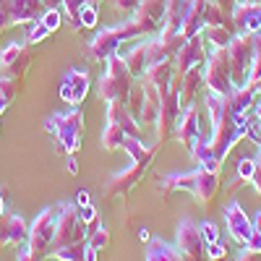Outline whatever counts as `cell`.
Masks as SVG:
<instances>
[{
  "label": "cell",
  "instance_id": "obj_9",
  "mask_svg": "<svg viewBox=\"0 0 261 261\" xmlns=\"http://www.w3.org/2000/svg\"><path fill=\"white\" fill-rule=\"evenodd\" d=\"M165 16H167V0H141L130 18L141 29V37H157L165 27Z\"/></svg>",
  "mask_w": 261,
  "mask_h": 261
},
{
  "label": "cell",
  "instance_id": "obj_55",
  "mask_svg": "<svg viewBox=\"0 0 261 261\" xmlns=\"http://www.w3.org/2000/svg\"><path fill=\"white\" fill-rule=\"evenodd\" d=\"M6 107H8V99H6V97H0V115L6 113Z\"/></svg>",
  "mask_w": 261,
  "mask_h": 261
},
{
  "label": "cell",
  "instance_id": "obj_57",
  "mask_svg": "<svg viewBox=\"0 0 261 261\" xmlns=\"http://www.w3.org/2000/svg\"><path fill=\"white\" fill-rule=\"evenodd\" d=\"M84 3H97V0H84Z\"/></svg>",
  "mask_w": 261,
  "mask_h": 261
},
{
  "label": "cell",
  "instance_id": "obj_43",
  "mask_svg": "<svg viewBox=\"0 0 261 261\" xmlns=\"http://www.w3.org/2000/svg\"><path fill=\"white\" fill-rule=\"evenodd\" d=\"M206 258L209 261H225L227 258V246L225 243H212V246H206Z\"/></svg>",
  "mask_w": 261,
  "mask_h": 261
},
{
  "label": "cell",
  "instance_id": "obj_29",
  "mask_svg": "<svg viewBox=\"0 0 261 261\" xmlns=\"http://www.w3.org/2000/svg\"><path fill=\"white\" fill-rule=\"evenodd\" d=\"M125 65H128V71L134 79H141L149 68V50H146V39L141 42V45H136L134 50H130L125 55Z\"/></svg>",
  "mask_w": 261,
  "mask_h": 261
},
{
  "label": "cell",
  "instance_id": "obj_13",
  "mask_svg": "<svg viewBox=\"0 0 261 261\" xmlns=\"http://www.w3.org/2000/svg\"><path fill=\"white\" fill-rule=\"evenodd\" d=\"M146 167H149V165H144V162H130L125 170H120L118 175H113L110 180H107V186H105V196H107V199H115V196H125V193H130V191L136 188V183H141Z\"/></svg>",
  "mask_w": 261,
  "mask_h": 261
},
{
  "label": "cell",
  "instance_id": "obj_41",
  "mask_svg": "<svg viewBox=\"0 0 261 261\" xmlns=\"http://www.w3.org/2000/svg\"><path fill=\"white\" fill-rule=\"evenodd\" d=\"M79 214H81V220L86 222V227H92V225H97V222H99L97 209H94V204H92V201L81 204V206H79Z\"/></svg>",
  "mask_w": 261,
  "mask_h": 261
},
{
  "label": "cell",
  "instance_id": "obj_28",
  "mask_svg": "<svg viewBox=\"0 0 261 261\" xmlns=\"http://www.w3.org/2000/svg\"><path fill=\"white\" fill-rule=\"evenodd\" d=\"M160 191L167 196L172 191H196V172H175V175H165L160 180Z\"/></svg>",
  "mask_w": 261,
  "mask_h": 261
},
{
  "label": "cell",
  "instance_id": "obj_49",
  "mask_svg": "<svg viewBox=\"0 0 261 261\" xmlns=\"http://www.w3.org/2000/svg\"><path fill=\"white\" fill-rule=\"evenodd\" d=\"M251 183H253L256 193L261 196V157L256 160V170H253V178H251Z\"/></svg>",
  "mask_w": 261,
  "mask_h": 261
},
{
  "label": "cell",
  "instance_id": "obj_10",
  "mask_svg": "<svg viewBox=\"0 0 261 261\" xmlns=\"http://www.w3.org/2000/svg\"><path fill=\"white\" fill-rule=\"evenodd\" d=\"M180 92H178V81L170 84V92L162 94V107H160V115H157V144H162L172 130H175V123L180 118Z\"/></svg>",
  "mask_w": 261,
  "mask_h": 261
},
{
  "label": "cell",
  "instance_id": "obj_15",
  "mask_svg": "<svg viewBox=\"0 0 261 261\" xmlns=\"http://www.w3.org/2000/svg\"><path fill=\"white\" fill-rule=\"evenodd\" d=\"M232 24L238 32H248V34H261V6L251 3V0H238L232 8Z\"/></svg>",
  "mask_w": 261,
  "mask_h": 261
},
{
  "label": "cell",
  "instance_id": "obj_30",
  "mask_svg": "<svg viewBox=\"0 0 261 261\" xmlns=\"http://www.w3.org/2000/svg\"><path fill=\"white\" fill-rule=\"evenodd\" d=\"M146 261H186L183 253L178 248L167 246L165 241H149V248H146Z\"/></svg>",
  "mask_w": 261,
  "mask_h": 261
},
{
  "label": "cell",
  "instance_id": "obj_8",
  "mask_svg": "<svg viewBox=\"0 0 261 261\" xmlns=\"http://www.w3.org/2000/svg\"><path fill=\"white\" fill-rule=\"evenodd\" d=\"M47 8L42 0H0V32H6L13 24H32L42 18Z\"/></svg>",
  "mask_w": 261,
  "mask_h": 261
},
{
  "label": "cell",
  "instance_id": "obj_26",
  "mask_svg": "<svg viewBox=\"0 0 261 261\" xmlns=\"http://www.w3.org/2000/svg\"><path fill=\"white\" fill-rule=\"evenodd\" d=\"M157 146H160V144H157ZM157 146H154V149H149L139 136H130V134H128V136L123 139V146H120V149H123V151H128L130 162H144V165H149L151 160H154Z\"/></svg>",
  "mask_w": 261,
  "mask_h": 261
},
{
  "label": "cell",
  "instance_id": "obj_2",
  "mask_svg": "<svg viewBox=\"0 0 261 261\" xmlns=\"http://www.w3.org/2000/svg\"><path fill=\"white\" fill-rule=\"evenodd\" d=\"M136 37H141V29L136 27L134 18H125L123 24H118V27H107V29L97 32V37L89 42V55L102 63L107 58L118 55V47L123 45L125 39H136Z\"/></svg>",
  "mask_w": 261,
  "mask_h": 261
},
{
  "label": "cell",
  "instance_id": "obj_45",
  "mask_svg": "<svg viewBox=\"0 0 261 261\" xmlns=\"http://www.w3.org/2000/svg\"><path fill=\"white\" fill-rule=\"evenodd\" d=\"M199 227H201V235H204L206 246H212V243L220 241V230H217V225H214V222H201Z\"/></svg>",
  "mask_w": 261,
  "mask_h": 261
},
{
  "label": "cell",
  "instance_id": "obj_7",
  "mask_svg": "<svg viewBox=\"0 0 261 261\" xmlns=\"http://www.w3.org/2000/svg\"><path fill=\"white\" fill-rule=\"evenodd\" d=\"M55 217L58 209H45L37 214V220L29 225V248L32 253L42 261L47 258V253L53 251V238H55Z\"/></svg>",
  "mask_w": 261,
  "mask_h": 261
},
{
  "label": "cell",
  "instance_id": "obj_18",
  "mask_svg": "<svg viewBox=\"0 0 261 261\" xmlns=\"http://www.w3.org/2000/svg\"><path fill=\"white\" fill-rule=\"evenodd\" d=\"M144 79L154 84L160 94H167L172 79H175V63H172V58H162V60L149 63V68H146Z\"/></svg>",
  "mask_w": 261,
  "mask_h": 261
},
{
  "label": "cell",
  "instance_id": "obj_12",
  "mask_svg": "<svg viewBox=\"0 0 261 261\" xmlns=\"http://www.w3.org/2000/svg\"><path fill=\"white\" fill-rule=\"evenodd\" d=\"M178 251L186 261H206V241L201 235V227L193 225L191 220H183L178 227Z\"/></svg>",
  "mask_w": 261,
  "mask_h": 261
},
{
  "label": "cell",
  "instance_id": "obj_52",
  "mask_svg": "<svg viewBox=\"0 0 261 261\" xmlns=\"http://www.w3.org/2000/svg\"><path fill=\"white\" fill-rule=\"evenodd\" d=\"M251 222H253V230H258V232H261V212H256V217H253Z\"/></svg>",
  "mask_w": 261,
  "mask_h": 261
},
{
  "label": "cell",
  "instance_id": "obj_11",
  "mask_svg": "<svg viewBox=\"0 0 261 261\" xmlns=\"http://www.w3.org/2000/svg\"><path fill=\"white\" fill-rule=\"evenodd\" d=\"M206 60V47H204V34H196V37H188L180 50L172 55V63H175V81L180 76H186L191 68H201Z\"/></svg>",
  "mask_w": 261,
  "mask_h": 261
},
{
  "label": "cell",
  "instance_id": "obj_40",
  "mask_svg": "<svg viewBox=\"0 0 261 261\" xmlns=\"http://www.w3.org/2000/svg\"><path fill=\"white\" fill-rule=\"evenodd\" d=\"M253 170H256V160H253V157H243L241 162H238V178L246 180V183H251Z\"/></svg>",
  "mask_w": 261,
  "mask_h": 261
},
{
  "label": "cell",
  "instance_id": "obj_46",
  "mask_svg": "<svg viewBox=\"0 0 261 261\" xmlns=\"http://www.w3.org/2000/svg\"><path fill=\"white\" fill-rule=\"evenodd\" d=\"M235 261H261V251H253V248H243L241 253L235 256Z\"/></svg>",
  "mask_w": 261,
  "mask_h": 261
},
{
  "label": "cell",
  "instance_id": "obj_19",
  "mask_svg": "<svg viewBox=\"0 0 261 261\" xmlns=\"http://www.w3.org/2000/svg\"><path fill=\"white\" fill-rule=\"evenodd\" d=\"M141 86H144V105H141V118H139V125H154L157 123V115H160V107H162V94L157 92V86L146 81L141 76Z\"/></svg>",
  "mask_w": 261,
  "mask_h": 261
},
{
  "label": "cell",
  "instance_id": "obj_44",
  "mask_svg": "<svg viewBox=\"0 0 261 261\" xmlns=\"http://www.w3.org/2000/svg\"><path fill=\"white\" fill-rule=\"evenodd\" d=\"M141 0H113V8L123 16H134V11L139 8Z\"/></svg>",
  "mask_w": 261,
  "mask_h": 261
},
{
  "label": "cell",
  "instance_id": "obj_20",
  "mask_svg": "<svg viewBox=\"0 0 261 261\" xmlns=\"http://www.w3.org/2000/svg\"><path fill=\"white\" fill-rule=\"evenodd\" d=\"M217 191H220V172H212V170H204V167L196 170V191H193V196L199 199L201 206H209V201L217 196Z\"/></svg>",
  "mask_w": 261,
  "mask_h": 261
},
{
  "label": "cell",
  "instance_id": "obj_54",
  "mask_svg": "<svg viewBox=\"0 0 261 261\" xmlns=\"http://www.w3.org/2000/svg\"><path fill=\"white\" fill-rule=\"evenodd\" d=\"M86 201H89V193L81 191V193H79V206H81V204H86Z\"/></svg>",
  "mask_w": 261,
  "mask_h": 261
},
{
  "label": "cell",
  "instance_id": "obj_58",
  "mask_svg": "<svg viewBox=\"0 0 261 261\" xmlns=\"http://www.w3.org/2000/svg\"><path fill=\"white\" fill-rule=\"evenodd\" d=\"M251 3H258V6H261V0H251Z\"/></svg>",
  "mask_w": 261,
  "mask_h": 261
},
{
  "label": "cell",
  "instance_id": "obj_3",
  "mask_svg": "<svg viewBox=\"0 0 261 261\" xmlns=\"http://www.w3.org/2000/svg\"><path fill=\"white\" fill-rule=\"evenodd\" d=\"M45 128L58 139V149L65 154H76L81 146V130H84V113L71 110V113H58L50 120H45Z\"/></svg>",
  "mask_w": 261,
  "mask_h": 261
},
{
  "label": "cell",
  "instance_id": "obj_5",
  "mask_svg": "<svg viewBox=\"0 0 261 261\" xmlns=\"http://www.w3.org/2000/svg\"><path fill=\"white\" fill-rule=\"evenodd\" d=\"M227 58H230V79L232 89L248 84V71H251V58H253V34L248 32H235V37L227 45Z\"/></svg>",
  "mask_w": 261,
  "mask_h": 261
},
{
  "label": "cell",
  "instance_id": "obj_33",
  "mask_svg": "<svg viewBox=\"0 0 261 261\" xmlns=\"http://www.w3.org/2000/svg\"><path fill=\"white\" fill-rule=\"evenodd\" d=\"M201 34H206V39H209L212 47H227L230 39L235 37V32L227 29V27H204Z\"/></svg>",
  "mask_w": 261,
  "mask_h": 261
},
{
  "label": "cell",
  "instance_id": "obj_16",
  "mask_svg": "<svg viewBox=\"0 0 261 261\" xmlns=\"http://www.w3.org/2000/svg\"><path fill=\"white\" fill-rule=\"evenodd\" d=\"M225 222H227V230H230V235H232V241L241 243V246H246L248 235H251V230H253V222L248 220V214L243 212V206L238 204V201H230V204L225 206Z\"/></svg>",
  "mask_w": 261,
  "mask_h": 261
},
{
  "label": "cell",
  "instance_id": "obj_50",
  "mask_svg": "<svg viewBox=\"0 0 261 261\" xmlns=\"http://www.w3.org/2000/svg\"><path fill=\"white\" fill-rule=\"evenodd\" d=\"M65 162H68V172H71V175H79V162H76V157H73V154H65Z\"/></svg>",
  "mask_w": 261,
  "mask_h": 261
},
{
  "label": "cell",
  "instance_id": "obj_37",
  "mask_svg": "<svg viewBox=\"0 0 261 261\" xmlns=\"http://www.w3.org/2000/svg\"><path fill=\"white\" fill-rule=\"evenodd\" d=\"M16 92H18V79L13 76V73H0V97H6L8 102L16 97Z\"/></svg>",
  "mask_w": 261,
  "mask_h": 261
},
{
  "label": "cell",
  "instance_id": "obj_6",
  "mask_svg": "<svg viewBox=\"0 0 261 261\" xmlns=\"http://www.w3.org/2000/svg\"><path fill=\"white\" fill-rule=\"evenodd\" d=\"M204 86L217 94H232V79H230V58L227 47H212L204 60Z\"/></svg>",
  "mask_w": 261,
  "mask_h": 261
},
{
  "label": "cell",
  "instance_id": "obj_51",
  "mask_svg": "<svg viewBox=\"0 0 261 261\" xmlns=\"http://www.w3.org/2000/svg\"><path fill=\"white\" fill-rule=\"evenodd\" d=\"M84 261H97V248H92L86 243V251H84Z\"/></svg>",
  "mask_w": 261,
  "mask_h": 261
},
{
  "label": "cell",
  "instance_id": "obj_42",
  "mask_svg": "<svg viewBox=\"0 0 261 261\" xmlns=\"http://www.w3.org/2000/svg\"><path fill=\"white\" fill-rule=\"evenodd\" d=\"M81 27H86V29L97 27V8H94V3H86L81 8Z\"/></svg>",
  "mask_w": 261,
  "mask_h": 261
},
{
  "label": "cell",
  "instance_id": "obj_4",
  "mask_svg": "<svg viewBox=\"0 0 261 261\" xmlns=\"http://www.w3.org/2000/svg\"><path fill=\"white\" fill-rule=\"evenodd\" d=\"M86 222L81 220L79 214V206L76 204H63L58 206V217H55V238H53V251L55 248H63V246H71V243H81L86 241ZM50 256V253H47Z\"/></svg>",
  "mask_w": 261,
  "mask_h": 261
},
{
  "label": "cell",
  "instance_id": "obj_17",
  "mask_svg": "<svg viewBox=\"0 0 261 261\" xmlns=\"http://www.w3.org/2000/svg\"><path fill=\"white\" fill-rule=\"evenodd\" d=\"M29 241V227L18 214H0V246H24Z\"/></svg>",
  "mask_w": 261,
  "mask_h": 261
},
{
  "label": "cell",
  "instance_id": "obj_24",
  "mask_svg": "<svg viewBox=\"0 0 261 261\" xmlns=\"http://www.w3.org/2000/svg\"><path fill=\"white\" fill-rule=\"evenodd\" d=\"M188 151H191L193 162H199V167L212 170V172H220V162H217V157H214V151H212L209 141H204L201 136L193 139V144L188 146Z\"/></svg>",
  "mask_w": 261,
  "mask_h": 261
},
{
  "label": "cell",
  "instance_id": "obj_32",
  "mask_svg": "<svg viewBox=\"0 0 261 261\" xmlns=\"http://www.w3.org/2000/svg\"><path fill=\"white\" fill-rule=\"evenodd\" d=\"M84 251H86V241L63 246V248H55V251H50L47 258H58V261H84Z\"/></svg>",
  "mask_w": 261,
  "mask_h": 261
},
{
  "label": "cell",
  "instance_id": "obj_56",
  "mask_svg": "<svg viewBox=\"0 0 261 261\" xmlns=\"http://www.w3.org/2000/svg\"><path fill=\"white\" fill-rule=\"evenodd\" d=\"M3 209H6V204H3V193H0V214H3Z\"/></svg>",
  "mask_w": 261,
  "mask_h": 261
},
{
  "label": "cell",
  "instance_id": "obj_47",
  "mask_svg": "<svg viewBox=\"0 0 261 261\" xmlns=\"http://www.w3.org/2000/svg\"><path fill=\"white\" fill-rule=\"evenodd\" d=\"M246 248L261 251V232H258V230H251V235H248V241H246Z\"/></svg>",
  "mask_w": 261,
  "mask_h": 261
},
{
  "label": "cell",
  "instance_id": "obj_36",
  "mask_svg": "<svg viewBox=\"0 0 261 261\" xmlns=\"http://www.w3.org/2000/svg\"><path fill=\"white\" fill-rule=\"evenodd\" d=\"M86 243H89L92 248H105V246H110V230L102 227L99 222L89 227V232H86Z\"/></svg>",
  "mask_w": 261,
  "mask_h": 261
},
{
  "label": "cell",
  "instance_id": "obj_34",
  "mask_svg": "<svg viewBox=\"0 0 261 261\" xmlns=\"http://www.w3.org/2000/svg\"><path fill=\"white\" fill-rule=\"evenodd\" d=\"M21 58H24V45H21V42H11L6 50H0V68L11 71Z\"/></svg>",
  "mask_w": 261,
  "mask_h": 261
},
{
  "label": "cell",
  "instance_id": "obj_25",
  "mask_svg": "<svg viewBox=\"0 0 261 261\" xmlns=\"http://www.w3.org/2000/svg\"><path fill=\"white\" fill-rule=\"evenodd\" d=\"M256 89H258V86H253V84H246V86H238V89H232V94H230L227 99H230V107H232L235 115H246V113L253 110Z\"/></svg>",
  "mask_w": 261,
  "mask_h": 261
},
{
  "label": "cell",
  "instance_id": "obj_53",
  "mask_svg": "<svg viewBox=\"0 0 261 261\" xmlns=\"http://www.w3.org/2000/svg\"><path fill=\"white\" fill-rule=\"evenodd\" d=\"M42 6H45V8H58L60 0H42Z\"/></svg>",
  "mask_w": 261,
  "mask_h": 261
},
{
  "label": "cell",
  "instance_id": "obj_22",
  "mask_svg": "<svg viewBox=\"0 0 261 261\" xmlns=\"http://www.w3.org/2000/svg\"><path fill=\"white\" fill-rule=\"evenodd\" d=\"M107 120L118 123V125L125 130V134H130V136H141V125L134 120V115L128 113L125 102H120V99L107 102Z\"/></svg>",
  "mask_w": 261,
  "mask_h": 261
},
{
  "label": "cell",
  "instance_id": "obj_35",
  "mask_svg": "<svg viewBox=\"0 0 261 261\" xmlns=\"http://www.w3.org/2000/svg\"><path fill=\"white\" fill-rule=\"evenodd\" d=\"M60 6L65 11V18H68V27L81 29V8L86 6L84 0H60Z\"/></svg>",
  "mask_w": 261,
  "mask_h": 261
},
{
  "label": "cell",
  "instance_id": "obj_1",
  "mask_svg": "<svg viewBox=\"0 0 261 261\" xmlns=\"http://www.w3.org/2000/svg\"><path fill=\"white\" fill-rule=\"evenodd\" d=\"M105 63H107V68H105V73L99 79V86H97L99 97L105 102H113V99L125 102L128 94H130V86H134V76H130L128 65H125V58L113 55Z\"/></svg>",
  "mask_w": 261,
  "mask_h": 261
},
{
  "label": "cell",
  "instance_id": "obj_38",
  "mask_svg": "<svg viewBox=\"0 0 261 261\" xmlns=\"http://www.w3.org/2000/svg\"><path fill=\"white\" fill-rule=\"evenodd\" d=\"M47 34H50V32H47V27L37 18V21H32V29L27 32V42H29V45H37V42H42Z\"/></svg>",
  "mask_w": 261,
  "mask_h": 261
},
{
  "label": "cell",
  "instance_id": "obj_27",
  "mask_svg": "<svg viewBox=\"0 0 261 261\" xmlns=\"http://www.w3.org/2000/svg\"><path fill=\"white\" fill-rule=\"evenodd\" d=\"M201 18H204V27H227V29L238 32L235 24H232V16H230L227 11H222L220 6L214 3V0H204Z\"/></svg>",
  "mask_w": 261,
  "mask_h": 261
},
{
  "label": "cell",
  "instance_id": "obj_21",
  "mask_svg": "<svg viewBox=\"0 0 261 261\" xmlns=\"http://www.w3.org/2000/svg\"><path fill=\"white\" fill-rule=\"evenodd\" d=\"M196 136H199V113H196L193 105H188V107H183V113L175 123V139L180 144L191 146Z\"/></svg>",
  "mask_w": 261,
  "mask_h": 261
},
{
  "label": "cell",
  "instance_id": "obj_23",
  "mask_svg": "<svg viewBox=\"0 0 261 261\" xmlns=\"http://www.w3.org/2000/svg\"><path fill=\"white\" fill-rule=\"evenodd\" d=\"M204 86V71L201 68H191L186 76L178 79V92H180V105L188 107L193 105V97L199 94V89Z\"/></svg>",
  "mask_w": 261,
  "mask_h": 261
},
{
  "label": "cell",
  "instance_id": "obj_39",
  "mask_svg": "<svg viewBox=\"0 0 261 261\" xmlns=\"http://www.w3.org/2000/svg\"><path fill=\"white\" fill-rule=\"evenodd\" d=\"M39 21H42V24L47 27V32L53 34V32L63 24V16H60V11H58V8H47L45 13H42V18H39Z\"/></svg>",
  "mask_w": 261,
  "mask_h": 261
},
{
  "label": "cell",
  "instance_id": "obj_48",
  "mask_svg": "<svg viewBox=\"0 0 261 261\" xmlns=\"http://www.w3.org/2000/svg\"><path fill=\"white\" fill-rule=\"evenodd\" d=\"M18 261H39V258L32 253L29 243H24V246H18Z\"/></svg>",
  "mask_w": 261,
  "mask_h": 261
},
{
  "label": "cell",
  "instance_id": "obj_14",
  "mask_svg": "<svg viewBox=\"0 0 261 261\" xmlns=\"http://www.w3.org/2000/svg\"><path fill=\"white\" fill-rule=\"evenodd\" d=\"M86 94H89V76L79 68H71L68 73L63 76V84H60V99L68 102L73 107H79Z\"/></svg>",
  "mask_w": 261,
  "mask_h": 261
},
{
  "label": "cell",
  "instance_id": "obj_31",
  "mask_svg": "<svg viewBox=\"0 0 261 261\" xmlns=\"http://www.w3.org/2000/svg\"><path fill=\"white\" fill-rule=\"evenodd\" d=\"M125 136H128V134H125L118 123L107 120V125H105V130H102V146H105L107 151H115V149L123 146V139H125Z\"/></svg>",
  "mask_w": 261,
  "mask_h": 261
}]
</instances>
